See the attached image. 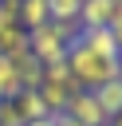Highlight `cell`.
Here are the masks:
<instances>
[{
  "label": "cell",
  "instance_id": "cell-1",
  "mask_svg": "<svg viewBox=\"0 0 122 126\" xmlns=\"http://www.w3.org/2000/svg\"><path fill=\"white\" fill-rule=\"evenodd\" d=\"M67 71H71V79H75L79 91H98L102 83H110V79L122 75L118 59H102V55L87 51L79 39H71V47H67Z\"/></svg>",
  "mask_w": 122,
  "mask_h": 126
},
{
  "label": "cell",
  "instance_id": "cell-9",
  "mask_svg": "<svg viewBox=\"0 0 122 126\" xmlns=\"http://www.w3.org/2000/svg\"><path fill=\"white\" fill-rule=\"evenodd\" d=\"M79 8H83V0H47V20L79 28Z\"/></svg>",
  "mask_w": 122,
  "mask_h": 126
},
{
  "label": "cell",
  "instance_id": "cell-10",
  "mask_svg": "<svg viewBox=\"0 0 122 126\" xmlns=\"http://www.w3.org/2000/svg\"><path fill=\"white\" fill-rule=\"evenodd\" d=\"M39 24H47V0H20V28L31 32Z\"/></svg>",
  "mask_w": 122,
  "mask_h": 126
},
{
  "label": "cell",
  "instance_id": "cell-13",
  "mask_svg": "<svg viewBox=\"0 0 122 126\" xmlns=\"http://www.w3.org/2000/svg\"><path fill=\"white\" fill-rule=\"evenodd\" d=\"M0 126H24V118H20L12 98H0Z\"/></svg>",
  "mask_w": 122,
  "mask_h": 126
},
{
  "label": "cell",
  "instance_id": "cell-6",
  "mask_svg": "<svg viewBox=\"0 0 122 126\" xmlns=\"http://www.w3.org/2000/svg\"><path fill=\"white\" fill-rule=\"evenodd\" d=\"M118 4L114 0H83L79 8V28H110Z\"/></svg>",
  "mask_w": 122,
  "mask_h": 126
},
{
  "label": "cell",
  "instance_id": "cell-18",
  "mask_svg": "<svg viewBox=\"0 0 122 126\" xmlns=\"http://www.w3.org/2000/svg\"><path fill=\"white\" fill-rule=\"evenodd\" d=\"M118 67H122V51H118Z\"/></svg>",
  "mask_w": 122,
  "mask_h": 126
},
{
  "label": "cell",
  "instance_id": "cell-5",
  "mask_svg": "<svg viewBox=\"0 0 122 126\" xmlns=\"http://www.w3.org/2000/svg\"><path fill=\"white\" fill-rule=\"evenodd\" d=\"M87 51H94V55H102V59H118V43H114V35H110V28H79V35H75Z\"/></svg>",
  "mask_w": 122,
  "mask_h": 126
},
{
  "label": "cell",
  "instance_id": "cell-12",
  "mask_svg": "<svg viewBox=\"0 0 122 126\" xmlns=\"http://www.w3.org/2000/svg\"><path fill=\"white\" fill-rule=\"evenodd\" d=\"M20 24V0H0V35Z\"/></svg>",
  "mask_w": 122,
  "mask_h": 126
},
{
  "label": "cell",
  "instance_id": "cell-8",
  "mask_svg": "<svg viewBox=\"0 0 122 126\" xmlns=\"http://www.w3.org/2000/svg\"><path fill=\"white\" fill-rule=\"evenodd\" d=\"M12 102H16L20 118H24V126H28V122H35V118H47V106H43V98H39L35 91H20Z\"/></svg>",
  "mask_w": 122,
  "mask_h": 126
},
{
  "label": "cell",
  "instance_id": "cell-3",
  "mask_svg": "<svg viewBox=\"0 0 122 126\" xmlns=\"http://www.w3.org/2000/svg\"><path fill=\"white\" fill-rule=\"evenodd\" d=\"M79 87H75V79H39V87H35V94L43 98V106H47V114H63L67 110V102H71V94H75Z\"/></svg>",
  "mask_w": 122,
  "mask_h": 126
},
{
  "label": "cell",
  "instance_id": "cell-15",
  "mask_svg": "<svg viewBox=\"0 0 122 126\" xmlns=\"http://www.w3.org/2000/svg\"><path fill=\"white\" fill-rule=\"evenodd\" d=\"M51 118H55V126H79V122H75L71 114H51Z\"/></svg>",
  "mask_w": 122,
  "mask_h": 126
},
{
  "label": "cell",
  "instance_id": "cell-4",
  "mask_svg": "<svg viewBox=\"0 0 122 126\" xmlns=\"http://www.w3.org/2000/svg\"><path fill=\"white\" fill-rule=\"evenodd\" d=\"M63 114H71L79 126H106V114H102V106L94 102V94H91V91H75Z\"/></svg>",
  "mask_w": 122,
  "mask_h": 126
},
{
  "label": "cell",
  "instance_id": "cell-14",
  "mask_svg": "<svg viewBox=\"0 0 122 126\" xmlns=\"http://www.w3.org/2000/svg\"><path fill=\"white\" fill-rule=\"evenodd\" d=\"M110 35H114V43H118V51H122V8H118L114 20H110Z\"/></svg>",
  "mask_w": 122,
  "mask_h": 126
},
{
  "label": "cell",
  "instance_id": "cell-11",
  "mask_svg": "<svg viewBox=\"0 0 122 126\" xmlns=\"http://www.w3.org/2000/svg\"><path fill=\"white\" fill-rule=\"evenodd\" d=\"M24 87H20V75H16V63L8 55H0V98H16Z\"/></svg>",
  "mask_w": 122,
  "mask_h": 126
},
{
  "label": "cell",
  "instance_id": "cell-7",
  "mask_svg": "<svg viewBox=\"0 0 122 126\" xmlns=\"http://www.w3.org/2000/svg\"><path fill=\"white\" fill-rule=\"evenodd\" d=\"M94 94V102L102 106V114H106V122L114 118V114H122V75L118 79H110V83H102L98 91H91Z\"/></svg>",
  "mask_w": 122,
  "mask_h": 126
},
{
  "label": "cell",
  "instance_id": "cell-16",
  "mask_svg": "<svg viewBox=\"0 0 122 126\" xmlns=\"http://www.w3.org/2000/svg\"><path fill=\"white\" fill-rule=\"evenodd\" d=\"M28 126H55V118L47 114V118H35V122H28Z\"/></svg>",
  "mask_w": 122,
  "mask_h": 126
},
{
  "label": "cell",
  "instance_id": "cell-19",
  "mask_svg": "<svg viewBox=\"0 0 122 126\" xmlns=\"http://www.w3.org/2000/svg\"><path fill=\"white\" fill-rule=\"evenodd\" d=\"M114 4H118V8H122V0H114Z\"/></svg>",
  "mask_w": 122,
  "mask_h": 126
},
{
  "label": "cell",
  "instance_id": "cell-2",
  "mask_svg": "<svg viewBox=\"0 0 122 126\" xmlns=\"http://www.w3.org/2000/svg\"><path fill=\"white\" fill-rule=\"evenodd\" d=\"M79 35V28H71V24H39V28H31L28 32V51L39 59V67H51V63H63L67 59V47H71V39Z\"/></svg>",
  "mask_w": 122,
  "mask_h": 126
},
{
  "label": "cell",
  "instance_id": "cell-17",
  "mask_svg": "<svg viewBox=\"0 0 122 126\" xmlns=\"http://www.w3.org/2000/svg\"><path fill=\"white\" fill-rule=\"evenodd\" d=\"M106 126H122V114H114V118H110V122H106Z\"/></svg>",
  "mask_w": 122,
  "mask_h": 126
}]
</instances>
